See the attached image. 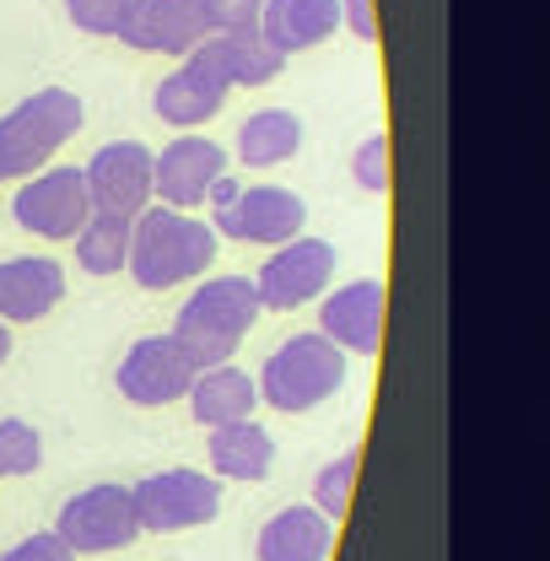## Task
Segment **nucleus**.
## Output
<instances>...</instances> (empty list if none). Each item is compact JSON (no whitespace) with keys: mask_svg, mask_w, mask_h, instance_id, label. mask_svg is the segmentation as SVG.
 I'll list each match as a JSON object with an SVG mask.
<instances>
[{"mask_svg":"<svg viewBox=\"0 0 550 561\" xmlns=\"http://www.w3.org/2000/svg\"><path fill=\"white\" fill-rule=\"evenodd\" d=\"M66 297V265L49 254H16L0 260V319L5 324H38Z\"/></svg>","mask_w":550,"mask_h":561,"instance_id":"nucleus-16","label":"nucleus"},{"mask_svg":"<svg viewBox=\"0 0 550 561\" xmlns=\"http://www.w3.org/2000/svg\"><path fill=\"white\" fill-rule=\"evenodd\" d=\"M87 108L70 87H38L16 108L0 114V184L5 179H33L55 162V151L81 130Z\"/></svg>","mask_w":550,"mask_h":561,"instance_id":"nucleus-3","label":"nucleus"},{"mask_svg":"<svg viewBox=\"0 0 550 561\" xmlns=\"http://www.w3.org/2000/svg\"><path fill=\"white\" fill-rule=\"evenodd\" d=\"M210 38L206 0H136L130 22L119 33V44H130L140 55H190Z\"/></svg>","mask_w":550,"mask_h":561,"instance_id":"nucleus-14","label":"nucleus"},{"mask_svg":"<svg viewBox=\"0 0 550 561\" xmlns=\"http://www.w3.org/2000/svg\"><path fill=\"white\" fill-rule=\"evenodd\" d=\"M87 190H92V210L108 216H130L157 201V151H146L140 140H108L92 151L87 162Z\"/></svg>","mask_w":550,"mask_h":561,"instance_id":"nucleus-11","label":"nucleus"},{"mask_svg":"<svg viewBox=\"0 0 550 561\" xmlns=\"http://www.w3.org/2000/svg\"><path fill=\"white\" fill-rule=\"evenodd\" d=\"M44 465V437L38 426L22 416H5L0 421V481H22Z\"/></svg>","mask_w":550,"mask_h":561,"instance_id":"nucleus-25","label":"nucleus"},{"mask_svg":"<svg viewBox=\"0 0 550 561\" xmlns=\"http://www.w3.org/2000/svg\"><path fill=\"white\" fill-rule=\"evenodd\" d=\"M210 227L232 243H260V249H280L291 238H302L308 227V206L302 195L280 190V184H243V195L232 206L210 210Z\"/></svg>","mask_w":550,"mask_h":561,"instance_id":"nucleus-10","label":"nucleus"},{"mask_svg":"<svg viewBox=\"0 0 550 561\" xmlns=\"http://www.w3.org/2000/svg\"><path fill=\"white\" fill-rule=\"evenodd\" d=\"M11 216L22 232L44 238V243H76V232L92 221V190H87V168H44L33 179H22V190L11 195Z\"/></svg>","mask_w":550,"mask_h":561,"instance_id":"nucleus-5","label":"nucleus"},{"mask_svg":"<svg viewBox=\"0 0 550 561\" xmlns=\"http://www.w3.org/2000/svg\"><path fill=\"white\" fill-rule=\"evenodd\" d=\"M195 378H200V367H195L190 351L173 341V330H168V335H140L136 346L119 356V373H114L119 394H125L130 405H140V411L190 400Z\"/></svg>","mask_w":550,"mask_h":561,"instance_id":"nucleus-8","label":"nucleus"},{"mask_svg":"<svg viewBox=\"0 0 550 561\" xmlns=\"http://www.w3.org/2000/svg\"><path fill=\"white\" fill-rule=\"evenodd\" d=\"M227 76L210 66L200 49H190L179 70H168L162 81H157V92H151V108H157V119L162 125H173V130H200L210 125L216 114H221V103H227Z\"/></svg>","mask_w":550,"mask_h":561,"instance_id":"nucleus-13","label":"nucleus"},{"mask_svg":"<svg viewBox=\"0 0 550 561\" xmlns=\"http://www.w3.org/2000/svg\"><path fill=\"white\" fill-rule=\"evenodd\" d=\"M130 491H136V518L146 535H184L221 513V481L206 470H157Z\"/></svg>","mask_w":550,"mask_h":561,"instance_id":"nucleus-7","label":"nucleus"},{"mask_svg":"<svg viewBox=\"0 0 550 561\" xmlns=\"http://www.w3.org/2000/svg\"><path fill=\"white\" fill-rule=\"evenodd\" d=\"M130 5L136 0H66V16L76 33H92V38H119L125 22H130Z\"/></svg>","mask_w":550,"mask_h":561,"instance_id":"nucleus-26","label":"nucleus"},{"mask_svg":"<svg viewBox=\"0 0 550 561\" xmlns=\"http://www.w3.org/2000/svg\"><path fill=\"white\" fill-rule=\"evenodd\" d=\"M341 27L362 44H378V0H341Z\"/></svg>","mask_w":550,"mask_h":561,"instance_id":"nucleus-30","label":"nucleus"},{"mask_svg":"<svg viewBox=\"0 0 550 561\" xmlns=\"http://www.w3.org/2000/svg\"><path fill=\"white\" fill-rule=\"evenodd\" d=\"M335 27H341V0H265V16H260V33L280 55L319 49Z\"/></svg>","mask_w":550,"mask_h":561,"instance_id":"nucleus-20","label":"nucleus"},{"mask_svg":"<svg viewBox=\"0 0 550 561\" xmlns=\"http://www.w3.org/2000/svg\"><path fill=\"white\" fill-rule=\"evenodd\" d=\"M335 243H324V238H291V243H280L271 249V260L260 265V302L271 308V313H291V308H302V302H319L324 291H330V280H335Z\"/></svg>","mask_w":550,"mask_h":561,"instance_id":"nucleus-9","label":"nucleus"},{"mask_svg":"<svg viewBox=\"0 0 550 561\" xmlns=\"http://www.w3.org/2000/svg\"><path fill=\"white\" fill-rule=\"evenodd\" d=\"M260 378V400L280 411V416H302L324 400H335L345 383V351L324 335V330H308V335H291L265 356V367L254 373Z\"/></svg>","mask_w":550,"mask_h":561,"instance_id":"nucleus-4","label":"nucleus"},{"mask_svg":"<svg viewBox=\"0 0 550 561\" xmlns=\"http://www.w3.org/2000/svg\"><path fill=\"white\" fill-rule=\"evenodd\" d=\"M216 243L221 232L195 210L146 206L136 216V238H130V276L140 291H173L184 280H206Z\"/></svg>","mask_w":550,"mask_h":561,"instance_id":"nucleus-1","label":"nucleus"},{"mask_svg":"<svg viewBox=\"0 0 550 561\" xmlns=\"http://www.w3.org/2000/svg\"><path fill=\"white\" fill-rule=\"evenodd\" d=\"M206 454H210V476H216V481L260 486L275 465V437L260 421H232V426H216V432H210Z\"/></svg>","mask_w":550,"mask_h":561,"instance_id":"nucleus-19","label":"nucleus"},{"mask_svg":"<svg viewBox=\"0 0 550 561\" xmlns=\"http://www.w3.org/2000/svg\"><path fill=\"white\" fill-rule=\"evenodd\" d=\"M260 313H265V302L249 276H206L184 297V308L173 319V341L195 356V367H221L243 346V335L254 330Z\"/></svg>","mask_w":550,"mask_h":561,"instance_id":"nucleus-2","label":"nucleus"},{"mask_svg":"<svg viewBox=\"0 0 550 561\" xmlns=\"http://www.w3.org/2000/svg\"><path fill=\"white\" fill-rule=\"evenodd\" d=\"M260 405V378H249L243 367L221 362V367H200L195 389H190V416L200 421L206 432L232 426V421H254Z\"/></svg>","mask_w":550,"mask_h":561,"instance_id":"nucleus-18","label":"nucleus"},{"mask_svg":"<svg viewBox=\"0 0 550 561\" xmlns=\"http://www.w3.org/2000/svg\"><path fill=\"white\" fill-rule=\"evenodd\" d=\"M221 173H227V151L210 136L168 140L157 151V206H173V210L206 206Z\"/></svg>","mask_w":550,"mask_h":561,"instance_id":"nucleus-15","label":"nucleus"},{"mask_svg":"<svg viewBox=\"0 0 550 561\" xmlns=\"http://www.w3.org/2000/svg\"><path fill=\"white\" fill-rule=\"evenodd\" d=\"M130 238H136L130 216L92 210V221L76 232V265L87 276H119V271H130Z\"/></svg>","mask_w":550,"mask_h":561,"instance_id":"nucleus-23","label":"nucleus"},{"mask_svg":"<svg viewBox=\"0 0 550 561\" xmlns=\"http://www.w3.org/2000/svg\"><path fill=\"white\" fill-rule=\"evenodd\" d=\"M335 551V524L308 502H291L265 518V529L254 535V557L260 561H330Z\"/></svg>","mask_w":550,"mask_h":561,"instance_id":"nucleus-17","label":"nucleus"},{"mask_svg":"<svg viewBox=\"0 0 550 561\" xmlns=\"http://www.w3.org/2000/svg\"><path fill=\"white\" fill-rule=\"evenodd\" d=\"M60 540H66L76 557H108V551H125L140 535L136 518V491L114 486V481H98V486L76 491L60 518H55Z\"/></svg>","mask_w":550,"mask_h":561,"instance_id":"nucleus-6","label":"nucleus"},{"mask_svg":"<svg viewBox=\"0 0 550 561\" xmlns=\"http://www.w3.org/2000/svg\"><path fill=\"white\" fill-rule=\"evenodd\" d=\"M356 476H362V448H341V454H335V459L313 476V507H319L330 524H341L345 513H351Z\"/></svg>","mask_w":550,"mask_h":561,"instance_id":"nucleus-24","label":"nucleus"},{"mask_svg":"<svg viewBox=\"0 0 550 561\" xmlns=\"http://www.w3.org/2000/svg\"><path fill=\"white\" fill-rule=\"evenodd\" d=\"M238 195H243V184H238L232 173H221V179H216V190H210V201H206V206H210V210H216V206H232Z\"/></svg>","mask_w":550,"mask_h":561,"instance_id":"nucleus-31","label":"nucleus"},{"mask_svg":"<svg viewBox=\"0 0 550 561\" xmlns=\"http://www.w3.org/2000/svg\"><path fill=\"white\" fill-rule=\"evenodd\" d=\"M351 179L367 195H389V136L383 130L362 136V146L351 151Z\"/></svg>","mask_w":550,"mask_h":561,"instance_id":"nucleus-27","label":"nucleus"},{"mask_svg":"<svg viewBox=\"0 0 550 561\" xmlns=\"http://www.w3.org/2000/svg\"><path fill=\"white\" fill-rule=\"evenodd\" d=\"M200 55L227 76V87H265V81H275L280 66H286V55L275 49L260 27H243V33H210L206 44H200Z\"/></svg>","mask_w":550,"mask_h":561,"instance_id":"nucleus-21","label":"nucleus"},{"mask_svg":"<svg viewBox=\"0 0 550 561\" xmlns=\"http://www.w3.org/2000/svg\"><path fill=\"white\" fill-rule=\"evenodd\" d=\"M383 324H389V286L383 280L362 276L319 297V330L345 356H378L383 351Z\"/></svg>","mask_w":550,"mask_h":561,"instance_id":"nucleus-12","label":"nucleus"},{"mask_svg":"<svg viewBox=\"0 0 550 561\" xmlns=\"http://www.w3.org/2000/svg\"><path fill=\"white\" fill-rule=\"evenodd\" d=\"M238 162L243 168H280L302 151V119L291 108H260L238 125Z\"/></svg>","mask_w":550,"mask_h":561,"instance_id":"nucleus-22","label":"nucleus"},{"mask_svg":"<svg viewBox=\"0 0 550 561\" xmlns=\"http://www.w3.org/2000/svg\"><path fill=\"white\" fill-rule=\"evenodd\" d=\"M210 33H243V27H260L265 16V0H206Z\"/></svg>","mask_w":550,"mask_h":561,"instance_id":"nucleus-28","label":"nucleus"},{"mask_svg":"<svg viewBox=\"0 0 550 561\" xmlns=\"http://www.w3.org/2000/svg\"><path fill=\"white\" fill-rule=\"evenodd\" d=\"M5 356H11V324L0 319V362H5Z\"/></svg>","mask_w":550,"mask_h":561,"instance_id":"nucleus-32","label":"nucleus"},{"mask_svg":"<svg viewBox=\"0 0 550 561\" xmlns=\"http://www.w3.org/2000/svg\"><path fill=\"white\" fill-rule=\"evenodd\" d=\"M0 561H76V551L60 540V529H33V535H22Z\"/></svg>","mask_w":550,"mask_h":561,"instance_id":"nucleus-29","label":"nucleus"}]
</instances>
